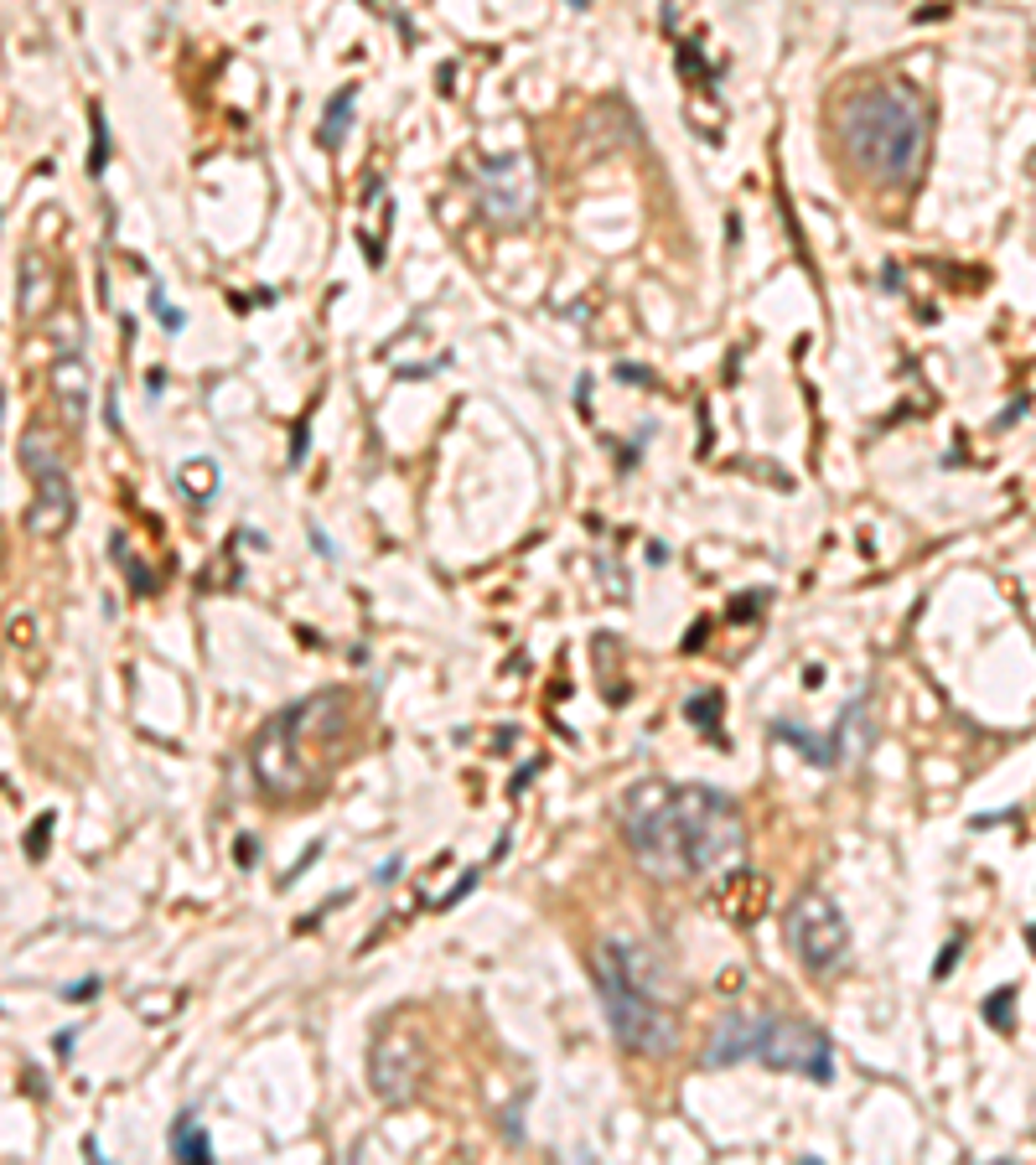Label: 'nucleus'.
Segmentation results:
<instances>
[{
  "label": "nucleus",
  "mask_w": 1036,
  "mask_h": 1165,
  "mask_svg": "<svg viewBox=\"0 0 1036 1165\" xmlns=\"http://www.w3.org/2000/svg\"><path fill=\"white\" fill-rule=\"evenodd\" d=\"M622 839L653 880H695L741 860L747 824L715 787L643 777L622 793Z\"/></svg>",
  "instance_id": "1"
},
{
  "label": "nucleus",
  "mask_w": 1036,
  "mask_h": 1165,
  "mask_svg": "<svg viewBox=\"0 0 1036 1165\" xmlns=\"http://www.w3.org/2000/svg\"><path fill=\"white\" fill-rule=\"evenodd\" d=\"M840 151L855 161V171L876 187H907L918 182L922 156H928V104L912 83L881 79L860 83L840 99L835 115Z\"/></svg>",
  "instance_id": "2"
},
{
  "label": "nucleus",
  "mask_w": 1036,
  "mask_h": 1165,
  "mask_svg": "<svg viewBox=\"0 0 1036 1165\" xmlns=\"http://www.w3.org/2000/svg\"><path fill=\"white\" fill-rule=\"evenodd\" d=\"M347 731H353V699L342 689L296 699L254 735L250 767L270 798H301L327 783V772L347 751Z\"/></svg>",
  "instance_id": "3"
},
{
  "label": "nucleus",
  "mask_w": 1036,
  "mask_h": 1165,
  "mask_svg": "<svg viewBox=\"0 0 1036 1165\" xmlns=\"http://www.w3.org/2000/svg\"><path fill=\"white\" fill-rule=\"evenodd\" d=\"M596 989L622 1051L632 1057H669L679 1047V989L669 964L653 948L606 943L596 948Z\"/></svg>",
  "instance_id": "4"
},
{
  "label": "nucleus",
  "mask_w": 1036,
  "mask_h": 1165,
  "mask_svg": "<svg viewBox=\"0 0 1036 1165\" xmlns=\"http://www.w3.org/2000/svg\"><path fill=\"white\" fill-rule=\"evenodd\" d=\"M741 1062H762L773 1073H798L813 1083H835V1047L824 1031L793 1021V1015H725L705 1041V1067H741Z\"/></svg>",
  "instance_id": "5"
},
{
  "label": "nucleus",
  "mask_w": 1036,
  "mask_h": 1165,
  "mask_svg": "<svg viewBox=\"0 0 1036 1165\" xmlns=\"http://www.w3.org/2000/svg\"><path fill=\"white\" fill-rule=\"evenodd\" d=\"M783 932H787V948L798 953V964L809 974H835L850 958V922L819 886L793 896Z\"/></svg>",
  "instance_id": "6"
},
{
  "label": "nucleus",
  "mask_w": 1036,
  "mask_h": 1165,
  "mask_svg": "<svg viewBox=\"0 0 1036 1165\" xmlns=\"http://www.w3.org/2000/svg\"><path fill=\"white\" fill-rule=\"evenodd\" d=\"M16 456H21V472L31 477V492H37V503H31L27 513V528L42 539H57L67 524H73V477H67L63 456H57V445L47 431H27L21 441H16Z\"/></svg>",
  "instance_id": "7"
},
{
  "label": "nucleus",
  "mask_w": 1036,
  "mask_h": 1165,
  "mask_svg": "<svg viewBox=\"0 0 1036 1165\" xmlns=\"http://www.w3.org/2000/svg\"><path fill=\"white\" fill-rule=\"evenodd\" d=\"M368 1077L384 1103H409L425 1077V1036L405 1021H389L368 1051Z\"/></svg>",
  "instance_id": "8"
},
{
  "label": "nucleus",
  "mask_w": 1036,
  "mask_h": 1165,
  "mask_svg": "<svg viewBox=\"0 0 1036 1165\" xmlns=\"http://www.w3.org/2000/svg\"><path fill=\"white\" fill-rule=\"evenodd\" d=\"M477 208H482L487 223H529L534 218V202H539V176H534V161L529 156H498V161H482L477 166Z\"/></svg>",
  "instance_id": "9"
},
{
  "label": "nucleus",
  "mask_w": 1036,
  "mask_h": 1165,
  "mask_svg": "<svg viewBox=\"0 0 1036 1165\" xmlns=\"http://www.w3.org/2000/svg\"><path fill=\"white\" fill-rule=\"evenodd\" d=\"M53 389H57V405H63L67 425H83V415H89V363H83V353L67 347V353L57 358Z\"/></svg>",
  "instance_id": "10"
},
{
  "label": "nucleus",
  "mask_w": 1036,
  "mask_h": 1165,
  "mask_svg": "<svg viewBox=\"0 0 1036 1165\" xmlns=\"http://www.w3.org/2000/svg\"><path fill=\"white\" fill-rule=\"evenodd\" d=\"M21 296H16V311H21V322H37L42 306L53 301V275H47V260L42 254H27L21 260Z\"/></svg>",
  "instance_id": "11"
},
{
  "label": "nucleus",
  "mask_w": 1036,
  "mask_h": 1165,
  "mask_svg": "<svg viewBox=\"0 0 1036 1165\" xmlns=\"http://www.w3.org/2000/svg\"><path fill=\"white\" fill-rule=\"evenodd\" d=\"M171 1155H177V1160H213V1139H208V1129L197 1124L192 1113L171 1129Z\"/></svg>",
  "instance_id": "12"
},
{
  "label": "nucleus",
  "mask_w": 1036,
  "mask_h": 1165,
  "mask_svg": "<svg viewBox=\"0 0 1036 1165\" xmlns=\"http://www.w3.org/2000/svg\"><path fill=\"white\" fill-rule=\"evenodd\" d=\"M353 104H358V89H342L337 99L327 104V119H322V145L327 151H337L342 145V135H347V115H353Z\"/></svg>",
  "instance_id": "13"
},
{
  "label": "nucleus",
  "mask_w": 1036,
  "mask_h": 1165,
  "mask_svg": "<svg viewBox=\"0 0 1036 1165\" xmlns=\"http://www.w3.org/2000/svg\"><path fill=\"white\" fill-rule=\"evenodd\" d=\"M177 482L192 487L197 503H208V498H213V482H218V472H213V461H192V467H182V472H177Z\"/></svg>",
  "instance_id": "14"
},
{
  "label": "nucleus",
  "mask_w": 1036,
  "mask_h": 1165,
  "mask_svg": "<svg viewBox=\"0 0 1036 1165\" xmlns=\"http://www.w3.org/2000/svg\"><path fill=\"white\" fill-rule=\"evenodd\" d=\"M104 161H109V125H104V115L93 109V156H89V171H93V176L104 171Z\"/></svg>",
  "instance_id": "15"
},
{
  "label": "nucleus",
  "mask_w": 1036,
  "mask_h": 1165,
  "mask_svg": "<svg viewBox=\"0 0 1036 1165\" xmlns=\"http://www.w3.org/2000/svg\"><path fill=\"white\" fill-rule=\"evenodd\" d=\"M1010 1000H1016V989H995V1000L984 1005V1015H990V1021H995V1025H1006V1010H1010Z\"/></svg>",
  "instance_id": "16"
},
{
  "label": "nucleus",
  "mask_w": 1036,
  "mask_h": 1165,
  "mask_svg": "<svg viewBox=\"0 0 1036 1165\" xmlns=\"http://www.w3.org/2000/svg\"><path fill=\"white\" fill-rule=\"evenodd\" d=\"M47 829H53V819H37V834H31V855H42V844H47Z\"/></svg>",
  "instance_id": "17"
},
{
  "label": "nucleus",
  "mask_w": 1036,
  "mask_h": 1165,
  "mask_svg": "<svg viewBox=\"0 0 1036 1165\" xmlns=\"http://www.w3.org/2000/svg\"><path fill=\"white\" fill-rule=\"evenodd\" d=\"M954 964H958V943H948V948H944V964H938V979H944V974L954 969Z\"/></svg>",
  "instance_id": "18"
},
{
  "label": "nucleus",
  "mask_w": 1036,
  "mask_h": 1165,
  "mask_svg": "<svg viewBox=\"0 0 1036 1165\" xmlns=\"http://www.w3.org/2000/svg\"><path fill=\"white\" fill-rule=\"evenodd\" d=\"M93 995V979H83V984H73V989H67V1000H89Z\"/></svg>",
  "instance_id": "19"
}]
</instances>
